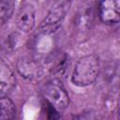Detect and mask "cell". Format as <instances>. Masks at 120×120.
<instances>
[{
  "label": "cell",
  "mask_w": 120,
  "mask_h": 120,
  "mask_svg": "<svg viewBox=\"0 0 120 120\" xmlns=\"http://www.w3.org/2000/svg\"><path fill=\"white\" fill-rule=\"evenodd\" d=\"M99 58L96 54H87L81 57L72 71L71 82L80 87L88 86L95 82L99 74Z\"/></svg>",
  "instance_id": "cell-1"
},
{
  "label": "cell",
  "mask_w": 120,
  "mask_h": 120,
  "mask_svg": "<svg viewBox=\"0 0 120 120\" xmlns=\"http://www.w3.org/2000/svg\"><path fill=\"white\" fill-rule=\"evenodd\" d=\"M69 1H57L52 4L47 16L39 25V31L43 35H52L61 26L62 22L69 8Z\"/></svg>",
  "instance_id": "cell-2"
},
{
  "label": "cell",
  "mask_w": 120,
  "mask_h": 120,
  "mask_svg": "<svg viewBox=\"0 0 120 120\" xmlns=\"http://www.w3.org/2000/svg\"><path fill=\"white\" fill-rule=\"evenodd\" d=\"M43 93L46 101L58 112L65 111L68 106V95L60 80L52 79L49 81L44 86Z\"/></svg>",
  "instance_id": "cell-3"
},
{
  "label": "cell",
  "mask_w": 120,
  "mask_h": 120,
  "mask_svg": "<svg viewBox=\"0 0 120 120\" xmlns=\"http://www.w3.org/2000/svg\"><path fill=\"white\" fill-rule=\"evenodd\" d=\"M16 24L24 33H29L34 29L36 24V10L32 3L27 1L21 3L16 16Z\"/></svg>",
  "instance_id": "cell-4"
},
{
  "label": "cell",
  "mask_w": 120,
  "mask_h": 120,
  "mask_svg": "<svg viewBox=\"0 0 120 120\" xmlns=\"http://www.w3.org/2000/svg\"><path fill=\"white\" fill-rule=\"evenodd\" d=\"M20 74L28 80H38L44 74V66L37 58L25 56L18 61L17 65Z\"/></svg>",
  "instance_id": "cell-5"
},
{
  "label": "cell",
  "mask_w": 120,
  "mask_h": 120,
  "mask_svg": "<svg viewBox=\"0 0 120 120\" xmlns=\"http://www.w3.org/2000/svg\"><path fill=\"white\" fill-rule=\"evenodd\" d=\"M98 16L106 24H116L120 20V1L104 0L98 3Z\"/></svg>",
  "instance_id": "cell-6"
},
{
  "label": "cell",
  "mask_w": 120,
  "mask_h": 120,
  "mask_svg": "<svg viewBox=\"0 0 120 120\" xmlns=\"http://www.w3.org/2000/svg\"><path fill=\"white\" fill-rule=\"evenodd\" d=\"M16 85V79L9 66L0 57V98L8 97Z\"/></svg>",
  "instance_id": "cell-7"
},
{
  "label": "cell",
  "mask_w": 120,
  "mask_h": 120,
  "mask_svg": "<svg viewBox=\"0 0 120 120\" xmlns=\"http://www.w3.org/2000/svg\"><path fill=\"white\" fill-rule=\"evenodd\" d=\"M94 5L93 3H88L82 6L76 16V24L80 29L89 28L91 23L93 22L95 11H94Z\"/></svg>",
  "instance_id": "cell-8"
},
{
  "label": "cell",
  "mask_w": 120,
  "mask_h": 120,
  "mask_svg": "<svg viewBox=\"0 0 120 120\" xmlns=\"http://www.w3.org/2000/svg\"><path fill=\"white\" fill-rule=\"evenodd\" d=\"M67 62L68 57L64 52H54L51 53L47 59V68L52 73H62L67 68Z\"/></svg>",
  "instance_id": "cell-9"
},
{
  "label": "cell",
  "mask_w": 120,
  "mask_h": 120,
  "mask_svg": "<svg viewBox=\"0 0 120 120\" xmlns=\"http://www.w3.org/2000/svg\"><path fill=\"white\" fill-rule=\"evenodd\" d=\"M16 108L8 98H0V120H15Z\"/></svg>",
  "instance_id": "cell-10"
},
{
  "label": "cell",
  "mask_w": 120,
  "mask_h": 120,
  "mask_svg": "<svg viewBox=\"0 0 120 120\" xmlns=\"http://www.w3.org/2000/svg\"><path fill=\"white\" fill-rule=\"evenodd\" d=\"M14 2L10 0H0V25L5 23L12 15Z\"/></svg>",
  "instance_id": "cell-11"
},
{
  "label": "cell",
  "mask_w": 120,
  "mask_h": 120,
  "mask_svg": "<svg viewBox=\"0 0 120 120\" xmlns=\"http://www.w3.org/2000/svg\"><path fill=\"white\" fill-rule=\"evenodd\" d=\"M42 117L44 120H59V114L58 112L46 101V105L43 108Z\"/></svg>",
  "instance_id": "cell-12"
},
{
  "label": "cell",
  "mask_w": 120,
  "mask_h": 120,
  "mask_svg": "<svg viewBox=\"0 0 120 120\" xmlns=\"http://www.w3.org/2000/svg\"><path fill=\"white\" fill-rule=\"evenodd\" d=\"M75 120H97L96 116L92 112H83L76 117Z\"/></svg>",
  "instance_id": "cell-13"
}]
</instances>
